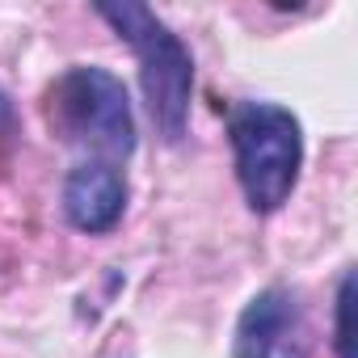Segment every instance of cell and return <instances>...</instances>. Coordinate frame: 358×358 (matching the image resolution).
Listing matches in <instances>:
<instances>
[{
  "label": "cell",
  "instance_id": "6da1fadb",
  "mask_svg": "<svg viewBox=\"0 0 358 358\" xmlns=\"http://www.w3.org/2000/svg\"><path fill=\"white\" fill-rule=\"evenodd\" d=\"M228 135L236 152V182L245 190V203L257 215L278 211L303 164V131L299 118L274 101H241L228 110Z\"/></svg>",
  "mask_w": 358,
  "mask_h": 358
},
{
  "label": "cell",
  "instance_id": "7a4b0ae2",
  "mask_svg": "<svg viewBox=\"0 0 358 358\" xmlns=\"http://www.w3.org/2000/svg\"><path fill=\"white\" fill-rule=\"evenodd\" d=\"M97 13L118 30V38H127L139 55V80H143V97H148V114L160 127V135L169 143H177L186 135V118H190V89H194V59L190 47L177 38L148 5H97Z\"/></svg>",
  "mask_w": 358,
  "mask_h": 358
},
{
  "label": "cell",
  "instance_id": "3957f363",
  "mask_svg": "<svg viewBox=\"0 0 358 358\" xmlns=\"http://www.w3.org/2000/svg\"><path fill=\"white\" fill-rule=\"evenodd\" d=\"M47 118L51 131L68 143H85L97 160H127L135 152V118L127 89L114 72L80 64L68 68L47 89Z\"/></svg>",
  "mask_w": 358,
  "mask_h": 358
},
{
  "label": "cell",
  "instance_id": "277c9868",
  "mask_svg": "<svg viewBox=\"0 0 358 358\" xmlns=\"http://www.w3.org/2000/svg\"><path fill=\"white\" fill-rule=\"evenodd\" d=\"M312 329L303 303L287 287H266L249 299L236 324V358H308Z\"/></svg>",
  "mask_w": 358,
  "mask_h": 358
},
{
  "label": "cell",
  "instance_id": "5b68a950",
  "mask_svg": "<svg viewBox=\"0 0 358 358\" xmlns=\"http://www.w3.org/2000/svg\"><path fill=\"white\" fill-rule=\"evenodd\" d=\"M127 211V173L114 160H85L64 182V215L76 232L101 236Z\"/></svg>",
  "mask_w": 358,
  "mask_h": 358
},
{
  "label": "cell",
  "instance_id": "8992f818",
  "mask_svg": "<svg viewBox=\"0 0 358 358\" xmlns=\"http://www.w3.org/2000/svg\"><path fill=\"white\" fill-rule=\"evenodd\" d=\"M350 295H354V274H341V287H337V358H354V350H350Z\"/></svg>",
  "mask_w": 358,
  "mask_h": 358
}]
</instances>
